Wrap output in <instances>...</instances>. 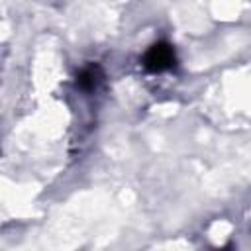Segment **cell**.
Listing matches in <instances>:
<instances>
[{
    "instance_id": "6da1fadb",
    "label": "cell",
    "mask_w": 251,
    "mask_h": 251,
    "mask_svg": "<svg viewBox=\"0 0 251 251\" xmlns=\"http://www.w3.org/2000/svg\"><path fill=\"white\" fill-rule=\"evenodd\" d=\"M176 65V55H175V47L167 41H157L153 43L145 55H143V67L149 73H163L169 71Z\"/></svg>"
},
{
    "instance_id": "7a4b0ae2",
    "label": "cell",
    "mask_w": 251,
    "mask_h": 251,
    "mask_svg": "<svg viewBox=\"0 0 251 251\" xmlns=\"http://www.w3.org/2000/svg\"><path fill=\"white\" fill-rule=\"evenodd\" d=\"M102 78H104L102 69H100L98 65H90V67H86V69L80 71V75L76 76V84H78L82 90L90 92V90H94V88L102 82Z\"/></svg>"
}]
</instances>
